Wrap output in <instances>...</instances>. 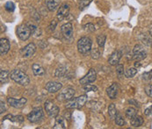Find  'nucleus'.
Wrapping results in <instances>:
<instances>
[{
    "instance_id": "nucleus-39",
    "label": "nucleus",
    "mask_w": 152,
    "mask_h": 129,
    "mask_svg": "<svg viewBox=\"0 0 152 129\" xmlns=\"http://www.w3.org/2000/svg\"><path fill=\"white\" fill-rule=\"evenodd\" d=\"M57 23H58V21H57L56 20H53L52 21L50 22V24H49V26H48V29H49L50 31H54V30L56 29V26H57Z\"/></svg>"
},
{
    "instance_id": "nucleus-18",
    "label": "nucleus",
    "mask_w": 152,
    "mask_h": 129,
    "mask_svg": "<svg viewBox=\"0 0 152 129\" xmlns=\"http://www.w3.org/2000/svg\"><path fill=\"white\" fill-rule=\"evenodd\" d=\"M46 6L47 8L50 11V12H54L56 11L60 4V0H46Z\"/></svg>"
},
{
    "instance_id": "nucleus-8",
    "label": "nucleus",
    "mask_w": 152,
    "mask_h": 129,
    "mask_svg": "<svg viewBox=\"0 0 152 129\" xmlns=\"http://www.w3.org/2000/svg\"><path fill=\"white\" fill-rule=\"evenodd\" d=\"M75 95V90L72 87H66L57 96V99L59 101H69L73 98Z\"/></svg>"
},
{
    "instance_id": "nucleus-38",
    "label": "nucleus",
    "mask_w": 152,
    "mask_h": 129,
    "mask_svg": "<svg viewBox=\"0 0 152 129\" xmlns=\"http://www.w3.org/2000/svg\"><path fill=\"white\" fill-rule=\"evenodd\" d=\"M152 78V70L149 72H145L142 74V79L145 81H150Z\"/></svg>"
},
{
    "instance_id": "nucleus-33",
    "label": "nucleus",
    "mask_w": 152,
    "mask_h": 129,
    "mask_svg": "<svg viewBox=\"0 0 152 129\" xmlns=\"http://www.w3.org/2000/svg\"><path fill=\"white\" fill-rule=\"evenodd\" d=\"M4 8L7 12H12L14 10H15V4L12 1H8L5 4H4Z\"/></svg>"
},
{
    "instance_id": "nucleus-1",
    "label": "nucleus",
    "mask_w": 152,
    "mask_h": 129,
    "mask_svg": "<svg viewBox=\"0 0 152 129\" xmlns=\"http://www.w3.org/2000/svg\"><path fill=\"white\" fill-rule=\"evenodd\" d=\"M10 78L12 80H13L15 83L22 86L28 85L30 83L29 77L25 72H23L20 69H15L10 72Z\"/></svg>"
},
{
    "instance_id": "nucleus-26",
    "label": "nucleus",
    "mask_w": 152,
    "mask_h": 129,
    "mask_svg": "<svg viewBox=\"0 0 152 129\" xmlns=\"http://www.w3.org/2000/svg\"><path fill=\"white\" fill-rule=\"evenodd\" d=\"M137 74V69L136 68H129L125 71V77L128 78H132Z\"/></svg>"
},
{
    "instance_id": "nucleus-17",
    "label": "nucleus",
    "mask_w": 152,
    "mask_h": 129,
    "mask_svg": "<svg viewBox=\"0 0 152 129\" xmlns=\"http://www.w3.org/2000/svg\"><path fill=\"white\" fill-rule=\"evenodd\" d=\"M118 90H119V86L116 83H113L107 89V94L111 99H114L117 97Z\"/></svg>"
},
{
    "instance_id": "nucleus-34",
    "label": "nucleus",
    "mask_w": 152,
    "mask_h": 129,
    "mask_svg": "<svg viewBox=\"0 0 152 129\" xmlns=\"http://www.w3.org/2000/svg\"><path fill=\"white\" fill-rule=\"evenodd\" d=\"M91 56L94 60H98L100 56V52L98 48H93L91 50Z\"/></svg>"
},
{
    "instance_id": "nucleus-30",
    "label": "nucleus",
    "mask_w": 152,
    "mask_h": 129,
    "mask_svg": "<svg viewBox=\"0 0 152 129\" xmlns=\"http://www.w3.org/2000/svg\"><path fill=\"white\" fill-rule=\"evenodd\" d=\"M135 115H136V110H135L134 108L129 107L126 110V117H127L129 120L132 119V118H133L134 116H135Z\"/></svg>"
},
{
    "instance_id": "nucleus-42",
    "label": "nucleus",
    "mask_w": 152,
    "mask_h": 129,
    "mask_svg": "<svg viewBox=\"0 0 152 129\" xmlns=\"http://www.w3.org/2000/svg\"><path fill=\"white\" fill-rule=\"evenodd\" d=\"M144 114H145L146 116L152 115V106H149V107L145 109V111H144Z\"/></svg>"
},
{
    "instance_id": "nucleus-32",
    "label": "nucleus",
    "mask_w": 152,
    "mask_h": 129,
    "mask_svg": "<svg viewBox=\"0 0 152 129\" xmlns=\"http://www.w3.org/2000/svg\"><path fill=\"white\" fill-rule=\"evenodd\" d=\"M141 41L147 46H152L151 38L147 34H142V37H141Z\"/></svg>"
},
{
    "instance_id": "nucleus-31",
    "label": "nucleus",
    "mask_w": 152,
    "mask_h": 129,
    "mask_svg": "<svg viewBox=\"0 0 152 129\" xmlns=\"http://www.w3.org/2000/svg\"><path fill=\"white\" fill-rule=\"evenodd\" d=\"M91 1H92V0H79V2H78L79 9H80L81 11L85 10L87 6L91 3Z\"/></svg>"
},
{
    "instance_id": "nucleus-44",
    "label": "nucleus",
    "mask_w": 152,
    "mask_h": 129,
    "mask_svg": "<svg viewBox=\"0 0 152 129\" xmlns=\"http://www.w3.org/2000/svg\"><path fill=\"white\" fill-rule=\"evenodd\" d=\"M150 35H151V37L152 38V25L151 26V28H150Z\"/></svg>"
},
{
    "instance_id": "nucleus-12",
    "label": "nucleus",
    "mask_w": 152,
    "mask_h": 129,
    "mask_svg": "<svg viewBox=\"0 0 152 129\" xmlns=\"http://www.w3.org/2000/svg\"><path fill=\"white\" fill-rule=\"evenodd\" d=\"M69 13V4H64L58 9L57 14H56V18H57L58 20L62 21V20H64L65 18L68 17Z\"/></svg>"
},
{
    "instance_id": "nucleus-11",
    "label": "nucleus",
    "mask_w": 152,
    "mask_h": 129,
    "mask_svg": "<svg viewBox=\"0 0 152 129\" xmlns=\"http://www.w3.org/2000/svg\"><path fill=\"white\" fill-rule=\"evenodd\" d=\"M27 99L26 98H21L20 99H16L13 98H7V103L10 106L16 109H21L26 104Z\"/></svg>"
},
{
    "instance_id": "nucleus-29",
    "label": "nucleus",
    "mask_w": 152,
    "mask_h": 129,
    "mask_svg": "<svg viewBox=\"0 0 152 129\" xmlns=\"http://www.w3.org/2000/svg\"><path fill=\"white\" fill-rule=\"evenodd\" d=\"M114 120H115V124L117 126H119V127H122L125 124V120H124L123 117L121 116V114H120V113L117 114V116L115 117Z\"/></svg>"
},
{
    "instance_id": "nucleus-25",
    "label": "nucleus",
    "mask_w": 152,
    "mask_h": 129,
    "mask_svg": "<svg viewBox=\"0 0 152 129\" xmlns=\"http://www.w3.org/2000/svg\"><path fill=\"white\" fill-rule=\"evenodd\" d=\"M66 71H67V69H66L65 66L61 65L60 67H58V68L56 69V73H55V76H56V77H63L65 75Z\"/></svg>"
},
{
    "instance_id": "nucleus-9",
    "label": "nucleus",
    "mask_w": 152,
    "mask_h": 129,
    "mask_svg": "<svg viewBox=\"0 0 152 129\" xmlns=\"http://www.w3.org/2000/svg\"><path fill=\"white\" fill-rule=\"evenodd\" d=\"M61 33L64 38L71 42L73 40V26L71 23H66L61 26Z\"/></svg>"
},
{
    "instance_id": "nucleus-3",
    "label": "nucleus",
    "mask_w": 152,
    "mask_h": 129,
    "mask_svg": "<svg viewBox=\"0 0 152 129\" xmlns=\"http://www.w3.org/2000/svg\"><path fill=\"white\" fill-rule=\"evenodd\" d=\"M87 99H88L87 95H81L77 98H71L66 103L65 107L67 109H79L86 105Z\"/></svg>"
},
{
    "instance_id": "nucleus-6",
    "label": "nucleus",
    "mask_w": 152,
    "mask_h": 129,
    "mask_svg": "<svg viewBox=\"0 0 152 129\" xmlns=\"http://www.w3.org/2000/svg\"><path fill=\"white\" fill-rule=\"evenodd\" d=\"M44 107L46 110L47 114L50 117V118H56L58 116L59 113V107L54 104L52 101L50 100H47L44 104Z\"/></svg>"
},
{
    "instance_id": "nucleus-7",
    "label": "nucleus",
    "mask_w": 152,
    "mask_h": 129,
    "mask_svg": "<svg viewBox=\"0 0 152 129\" xmlns=\"http://www.w3.org/2000/svg\"><path fill=\"white\" fill-rule=\"evenodd\" d=\"M147 56V52L144 50L143 47L140 44L134 46L133 49V59L135 61H142Z\"/></svg>"
},
{
    "instance_id": "nucleus-5",
    "label": "nucleus",
    "mask_w": 152,
    "mask_h": 129,
    "mask_svg": "<svg viewBox=\"0 0 152 129\" xmlns=\"http://www.w3.org/2000/svg\"><path fill=\"white\" fill-rule=\"evenodd\" d=\"M16 34L18 36V38L21 41H26L29 39V37L31 36L32 33L31 30L29 29V27L27 26L26 24L25 25H20L17 27L16 29Z\"/></svg>"
},
{
    "instance_id": "nucleus-24",
    "label": "nucleus",
    "mask_w": 152,
    "mask_h": 129,
    "mask_svg": "<svg viewBox=\"0 0 152 129\" xmlns=\"http://www.w3.org/2000/svg\"><path fill=\"white\" fill-rule=\"evenodd\" d=\"M108 114L112 120H114L115 117L117 116L118 112H117V109L115 107V105H114V104H110V105H109Z\"/></svg>"
},
{
    "instance_id": "nucleus-27",
    "label": "nucleus",
    "mask_w": 152,
    "mask_h": 129,
    "mask_svg": "<svg viewBox=\"0 0 152 129\" xmlns=\"http://www.w3.org/2000/svg\"><path fill=\"white\" fill-rule=\"evenodd\" d=\"M116 74L118 76L119 79H121L123 77V76L125 75V71H124V66L122 64H118L116 67Z\"/></svg>"
},
{
    "instance_id": "nucleus-21",
    "label": "nucleus",
    "mask_w": 152,
    "mask_h": 129,
    "mask_svg": "<svg viewBox=\"0 0 152 129\" xmlns=\"http://www.w3.org/2000/svg\"><path fill=\"white\" fill-rule=\"evenodd\" d=\"M65 122H64V119L63 117H59L57 116L55 121V125H54V129H65Z\"/></svg>"
},
{
    "instance_id": "nucleus-19",
    "label": "nucleus",
    "mask_w": 152,
    "mask_h": 129,
    "mask_svg": "<svg viewBox=\"0 0 152 129\" xmlns=\"http://www.w3.org/2000/svg\"><path fill=\"white\" fill-rule=\"evenodd\" d=\"M130 120V124L133 126V127H134V128H138V127H141L142 124H143V122H144V120H143V119L141 117V116H139V115H135V116H134L132 119L129 120Z\"/></svg>"
},
{
    "instance_id": "nucleus-4",
    "label": "nucleus",
    "mask_w": 152,
    "mask_h": 129,
    "mask_svg": "<svg viewBox=\"0 0 152 129\" xmlns=\"http://www.w3.org/2000/svg\"><path fill=\"white\" fill-rule=\"evenodd\" d=\"M44 116L43 109L39 106V107L34 108L28 114H27V120L32 122V123H37L39 122Z\"/></svg>"
},
{
    "instance_id": "nucleus-14",
    "label": "nucleus",
    "mask_w": 152,
    "mask_h": 129,
    "mask_svg": "<svg viewBox=\"0 0 152 129\" xmlns=\"http://www.w3.org/2000/svg\"><path fill=\"white\" fill-rule=\"evenodd\" d=\"M35 52H36V46L34 43L27 44L21 50V54L24 57H30L34 55Z\"/></svg>"
},
{
    "instance_id": "nucleus-37",
    "label": "nucleus",
    "mask_w": 152,
    "mask_h": 129,
    "mask_svg": "<svg viewBox=\"0 0 152 129\" xmlns=\"http://www.w3.org/2000/svg\"><path fill=\"white\" fill-rule=\"evenodd\" d=\"M84 29L86 32H94L95 31V26L91 23H88L84 26Z\"/></svg>"
},
{
    "instance_id": "nucleus-22",
    "label": "nucleus",
    "mask_w": 152,
    "mask_h": 129,
    "mask_svg": "<svg viewBox=\"0 0 152 129\" xmlns=\"http://www.w3.org/2000/svg\"><path fill=\"white\" fill-rule=\"evenodd\" d=\"M9 78H10V72L6 69H1L0 70V82H1V84L8 83Z\"/></svg>"
},
{
    "instance_id": "nucleus-40",
    "label": "nucleus",
    "mask_w": 152,
    "mask_h": 129,
    "mask_svg": "<svg viewBox=\"0 0 152 129\" xmlns=\"http://www.w3.org/2000/svg\"><path fill=\"white\" fill-rule=\"evenodd\" d=\"M145 93L147 94V96H149L150 98H152V84L149 85L145 88Z\"/></svg>"
},
{
    "instance_id": "nucleus-10",
    "label": "nucleus",
    "mask_w": 152,
    "mask_h": 129,
    "mask_svg": "<svg viewBox=\"0 0 152 129\" xmlns=\"http://www.w3.org/2000/svg\"><path fill=\"white\" fill-rule=\"evenodd\" d=\"M97 78V73H96V70L94 69H91L85 77H83L80 80H79V83L80 85H86L88 84H91V83H93Z\"/></svg>"
},
{
    "instance_id": "nucleus-35",
    "label": "nucleus",
    "mask_w": 152,
    "mask_h": 129,
    "mask_svg": "<svg viewBox=\"0 0 152 129\" xmlns=\"http://www.w3.org/2000/svg\"><path fill=\"white\" fill-rule=\"evenodd\" d=\"M83 88H84V90L86 91V92H90V91H97V90H98V87H97V86L92 85H90V84L84 85Z\"/></svg>"
},
{
    "instance_id": "nucleus-43",
    "label": "nucleus",
    "mask_w": 152,
    "mask_h": 129,
    "mask_svg": "<svg viewBox=\"0 0 152 129\" xmlns=\"http://www.w3.org/2000/svg\"><path fill=\"white\" fill-rule=\"evenodd\" d=\"M141 66V64L139 63V61H136V63H134V67L135 68H138V67H140Z\"/></svg>"
},
{
    "instance_id": "nucleus-41",
    "label": "nucleus",
    "mask_w": 152,
    "mask_h": 129,
    "mask_svg": "<svg viewBox=\"0 0 152 129\" xmlns=\"http://www.w3.org/2000/svg\"><path fill=\"white\" fill-rule=\"evenodd\" d=\"M5 111H6L5 104H4V101H2V100H1V102H0V113H1V114H3V112H4Z\"/></svg>"
},
{
    "instance_id": "nucleus-20",
    "label": "nucleus",
    "mask_w": 152,
    "mask_h": 129,
    "mask_svg": "<svg viewBox=\"0 0 152 129\" xmlns=\"http://www.w3.org/2000/svg\"><path fill=\"white\" fill-rule=\"evenodd\" d=\"M32 69H33L34 75L36 77H41V76L45 75V69L40 64H37V63L33 64Z\"/></svg>"
},
{
    "instance_id": "nucleus-15",
    "label": "nucleus",
    "mask_w": 152,
    "mask_h": 129,
    "mask_svg": "<svg viewBox=\"0 0 152 129\" xmlns=\"http://www.w3.org/2000/svg\"><path fill=\"white\" fill-rule=\"evenodd\" d=\"M121 55H122V53L120 50H116V51L113 52L108 58L109 64L112 65V66H116V65L119 64V62L121 58Z\"/></svg>"
},
{
    "instance_id": "nucleus-16",
    "label": "nucleus",
    "mask_w": 152,
    "mask_h": 129,
    "mask_svg": "<svg viewBox=\"0 0 152 129\" xmlns=\"http://www.w3.org/2000/svg\"><path fill=\"white\" fill-rule=\"evenodd\" d=\"M10 47H11L10 42L6 38H2L0 40V54H1V55H6L9 52Z\"/></svg>"
},
{
    "instance_id": "nucleus-13",
    "label": "nucleus",
    "mask_w": 152,
    "mask_h": 129,
    "mask_svg": "<svg viewBox=\"0 0 152 129\" xmlns=\"http://www.w3.org/2000/svg\"><path fill=\"white\" fill-rule=\"evenodd\" d=\"M63 88V85L60 82H48L46 84L45 89L49 93H56Z\"/></svg>"
},
{
    "instance_id": "nucleus-23",
    "label": "nucleus",
    "mask_w": 152,
    "mask_h": 129,
    "mask_svg": "<svg viewBox=\"0 0 152 129\" xmlns=\"http://www.w3.org/2000/svg\"><path fill=\"white\" fill-rule=\"evenodd\" d=\"M26 25H27V26L29 27V29L31 30L32 34L38 35L37 34H39L41 35V30L39 29V27H38L36 25H34L33 22H27V23H26Z\"/></svg>"
},
{
    "instance_id": "nucleus-36",
    "label": "nucleus",
    "mask_w": 152,
    "mask_h": 129,
    "mask_svg": "<svg viewBox=\"0 0 152 129\" xmlns=\"http://www.w3.org/2000/svg\"><path fill=\"white\" fill-rule=\"evenodd\" d=\"M11 121L16 122V123H22L24 121V118L21 115H17V116H13L12 115V117L11 119Z\"/></svg>"
},
{
    "instance_id": "nucleus-28",
    "label": "nucleus",
    "mask_w": 152,
    "mask_h": 129,
    "mask_svg": "<svg viewBox=\"0 0 152 129\" xmlns=\"http://www.w3.org/2000/svg\"><path fill=\"white\" fill-rule=\"evenodd\" d=\"M106 40H107L106 34H99V35L97 36V43L100 47H104L105 43H106Z\"/></svg>"
},
{
    "instance_id": "nucleus-2",
    "label": "nucleus",
    "mask_w": 152,
    "mask_h": 129,
    "mask_svg": "<svg viewBox=\"0 0 152 129\" xmlns=\"http://www.w3.org/2000/svg\"><path fill=\"white\" fill-rule=\"evenodd\" d=\"M91 46H92V41L91 38L89 37H82L78 40L77 42V49L78 52L83 55H88L91 50Z\"/></svg>"
}]
</instances>
